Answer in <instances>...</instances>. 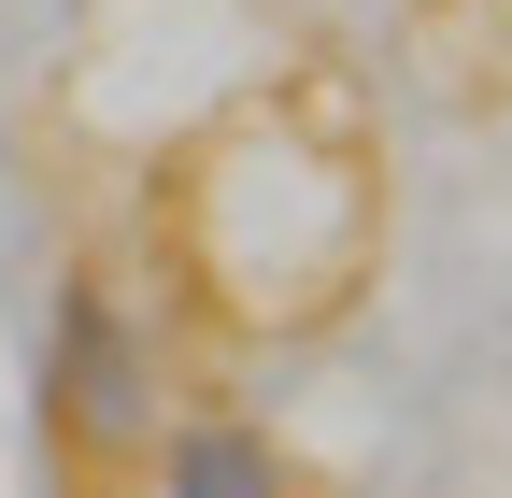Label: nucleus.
<instances>
[{"mask_svg": "<svg viewBox=\"0 0 512 498\" xmlns=\"http://www.w3.org/2000/svg\"><path fill=\"white\" fill-rule=\"evenodd\" d=\"M143 456H157V498H299V456L256 413H171Z\"/></svg>", "mask_w": 512, "mask_h": 498, "instance_id": "nucleus-2", "label": "nucleus"}, {"mask_svg": "<svg viewBox=\"0 0 512 498\" xmlns=\"http://www.w3.org/2000/svg\"><path fill=\"white\" fill-rule=\"evenodd\" d=\"M43 427L72 456H100V470L157 442V328L128 314L100 271H72L43 299Z\"/></svg>", "mask_w": 512, "mask_h": 498, "instance_id": "nucleus-1", "label": "nucleus"}]
</instances>
